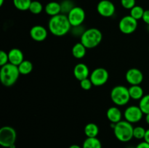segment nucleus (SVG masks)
Wrapping results in <instances>:
<instances>
[{
	"label": "nucleus",
	"mask_w": 149,
	"mask_h": 148,
	"mask_svg": "<svg viewBox=\"0 0 149 148\" xmlns=\"http://www.w3.org/2000/svg\"><path fill=\"white\" fill-rule=\"evenodd\" d=\"M102 39L103 34L101 31L96 28H90L83 32L80 42L84 45L87 49H93L100 44Z\"/></svg>",
	"instance_id": "3"
},
{
	"label": "nucleus",
	"mask_w": 149,
	"mask_h": 148,
	"mask_svg": "<svg viewBox=\"0 0 149 148\" xmlns=\"http://www.w3.org/2000/svg\"><path fill=\"white\" fill-rule=\"evenodd\" d=\"M135 148H149V144L146 142H141L135 147Z\"/></svg>",
	"instance_id": "33"
},
{
	"label": "nucleus",
	"mask_w": 149,
	"mask_h": 148,
	"mask_svg": "<svg viewBox=\"0 0 149 148\" xmlns=\"http://www.w3.org/2000/svg\"><path fill=\"white\" fill-rule=\"evenodd\" d=\"M17 133L12 126H4L0 129V145L10 148L15 144Z\"/></svg>",
	"instance_id": "6"
},
{
	"label": "nucleus",
	"mask_w": 149,
	"mask_h": 148,
	"mask_svg": "<svg viewBox=\"0 0 149 148\" xmlns=\"http://www.w3.org/2000/svg\"><path fill=\"white\" fill-rule=\"evenodd\" d=\"M1 67L0 81L1 84L6 87H10L14 85L20 75L17 66L9 62Z\"/></svg>",
	"instance_id": "2"
},
{
	"label": "nucleus",
	"mask_w": 149,
	"mask_h": 148,
	"mask_svg": "<svg viewBox=\"0 0 149 148\" xmlns=\"http://www.w3.org/2000/svg\"><path fill=\"white\" fill-rule=\"evenodd\" d=\"M140 108L143 111L144 114H148L149 113V94L144 95L142 98L140 100L139 105Z\"/></svg>",
	"instance_id": "26"
},
{
	"label": "nucleus",
	"mask_w": 149,
	"mask_h": 148,
	"mask_svg": "<svg viewBox=\"0 0 149 148\" xmlns=\"http://www.w3.org/2000/svg\"><path fill=\"white\" fill-rule=\"evenodd\" d=\"M9 62L13 65L18 66L24 60V55L20 49L13 48L8 52Z\"/></svg>",
	"instance_id": "15"
},
{
	"label": "nucleus",
	"mask_w": 149,
	"mask_h": 148,
	"mask_svg": "<svg viewBox=\"0 0 149 148\" xmlns=\"http://www.w3.org/2000/svg\"><path fill=\"white\" fill-rule=\"evenodd\" d=\"M138 28V20L130 15H125L119 20V28L124 34H131Z\"/></svg>",
	"instance_id": "8"
},
{
	"label": "nucleus",
	"mask_w": 149,
	"mask_h": 148,
	"mask_svg": "<svg viewBox=\"0 0 149 148\" xmlns=\"http://www.w3.org/2000/svg\"><path fill=\"white\" fill-rule=\"evenodd\" d=\"M146 130L143 126H136L133 130V138L136 139H144Z\"/></svg>",
	"instance_id": "27"
},
{
	"label": "nucleus",
	"mask_w": 149,
	"mask_h": 148,
	"mask_svg": "<svg viewBox=\"0 0 149 148\" xmlns=\"http://www.w3.org/2000/svg\"><path fill=\"white\" fill-rule=\"evenodd\" d=\"M82 148H102V144L97 137H87L83 142Z\"/></svg>",
	"instance_id": "21"
},
{
	"label": "nucleus",
	"mask_w": 149,
	"mask_h": 148,
	"mask_svg": "<svg viewBox=\"0 0 149 148\" xmlns=\"http://www.w3.org/2000/svg\"><path fill=\"white\" fill-rule=\"evenodd\" d=\"M113 130L116 139L122 142H128L133 138L134 127L127 120H121L116 123Z\"/></svg>",
	"instance_id": "4"
},
{
	"label": "nucleus",
	"mask_w": 149,
	"mask_h": 148,
	"mask_svg": "<svg viewBox=\"0 0 149 148\" xmlns=\"http://www.w3.org/2000/svg\"><path fill=\"white\" fill-rule=\"evenodd\" d=\"M45 12L47 15L51 16H55L61 13V5L57 1H50L47 3L45 7Z\"/></svg>",
	"instance_id": "17"
},
{
	"label": "nucleus",
	"mask_w": 149,
	"mask_h": 148,
	"mask_svg": "<svg viewBox=\"0 0 149 148\" xmlns=\"http://www.w3.org/2000/svg\"><path fill=\"white\" fill-rule=\"evenodd\" d=\"M73 73L74 77L79 81L89 78L90 75L88 66L84 63L77 64L74 68Z\"/></svg>",
	"instance_id": "14"
},
{
	"label": "nucleus",
	"mask_w": 149,
	"mask_h": 148,
	"mask_svg": "<svg viewBox=\"0 0 149 148\" xmlns=\"http://www.w3.org/2000/svg\"><path fill=\"white\" fill-rule=\"evenodd\" d=\"M148 52H149V47H148Z\"/></svg>",
	"instance_id": "38"
},
{
	"label": "nucleus",
	"mask_w": 149,
	"mask_h": 148,
	"mask_svg": "<svg viewBox=\"0 0 149 148\" xmlns=\"http://www.w3.org/2000/svg\"><path fill=\"white\" fill-rule=\"evenodd\" d=\"M80 82V86L82 89L86 90V91H88L90 89L93 87V84L92 83L91 80H90V78H85V79L82 80V81H79Z\"/></svg>",
	"instance_id": "29"
},
{
	"label": "nucleus",
	"mask_w": 149,
	"mask_h": 148,
	"mask_svg": "<svg viewBox=\"0 0 149 148\" xmlns=\"http://www.w3.org/2000/svg\"><path fill=\"white\" fill-rule=\"evenodd\" d=\"M47 35L48 32L46 28L42 26H39V25L33 26L30 30L31 38L35 41H43L47 39Z\"/></svg>",
	"instance_id": "13"
},
{
	"label": "nucleus",
	"mask_w": 149,
	"mask_h": 148,
	"mask_svg": "<svg viewBox=\"0 0 149 148\" xmlns=\"http://www.w3.org/2000/svg\"><path fill=\"white\" fill-rule=\"evenodd\" d=\"M144 113L139 106L131 105L125 109L124 112V117L125 120L130 123H137L143 118Z\"/></svg>",
	"instance_id": "10"
},
{
	"label": "nucleus",
	"mask_w": 149,
	"mask_h": 148,
	"mask_svg": "<svg viewBox=\"0 0 149 148\" xmlns=\"http://www.w3.org/2000/svg\"><path fill=\"white\" fill-rule=\"evenodd\" d=\"M7 63H9L8 53L6 52L5 51L1 50L0 52V65L3 66Z\"/></svg>",
	"instance_id": "31"
},
{
	"label": "nucleus",
	"mask_w": 149,
	"mask_h": 148,
	"mask_svg": "<svg viewBox=\"0 0 149 148\" xmlns=\"http://www.w3.org/2000/svg\"><path fill=\"white\" fill-rule=\"evenodd\" d=\"M71 52L74 58L79 59H82L87 53V48L81 42H78L73 46Z\"/></svg>",
	"instance_id": "18"
},
{
	"label": "nucleus",
	"mask_w": 149,
	"mask_h": 148,
	"mask_svg": "<svg viewBox=\"0 0 149 148\" xmlns=\"http://www.w3.org/2000/svg\"><path fill=\"white\" fill-rule=\"evenodd\" d=\"M146 122L149 125V113L146 115Z\"/></svg>",
	"instance_id": "36"
},
{
	"label": "nucleus",
	"mask_w": 149,
	"mask_h": 148,
	"mask_svg": "<svg viewBox=\"0 0 149 148\" xmlns=\"http://www.w3.org/2000/svg\"><path fill=\"white\" fill-rule=\"evenodd\" d=\"M68 148H82V147L79 146L78 145H72L69 147Z\"/></svg>",
	"instance_id": "35"
},
{
	"label": "nucleus",
	"mask_w": 149,
	"mask_h": 148,
	"mask_svg": "<svg viewBox=\"0 0 149 148\" xmlns=\"http://www.w3.org/2000/svg\"><path fill=\"white\" fill-rule=\"evenodd\" d=\"M111 99L116 106L126 105L131 99L129 89L125 86H116L111 91Z\"/></svg>",
	"instance_id": "5"
},
{
	"label": "nucleus",
	"mask_w": 149,
	"mask_h": 148,
	"mask_svg": "<svg viewBox=\"0 0 149 148\" xmlns=\"http://www.w3.org/2000/svg\"><path fill=\"white\" fill-rule=\"evenodd\" d=\"M142 20H143V22L146 23V24L148 25L149 26V10H145Z\"/></svg>",
	"instance_id": "32"
},
{
	"label": "nucleus",
	"mask_w": 149,
	"mask_h": 148,
	"mask_svg": "<svg viewBox=\"0 0 149 148\" xmlns=\"http://www.w3.org/2000/svg\"><path fill=\"white\" fill-rule=\"evenodd\" d=\"M68 20L72 27L81 26L85 20V12L81 7L74 6L67 14Z\"/></svg>",
	"instance_id": "7"
},
{
	"label": "nucleus",
	"mask_w": 149,
	"mask_h": 148,
	"mask_svg": "<svg viewBox=\"0 0 149 148\" xmlns=\"http://www.w3.org/2000/svg\"><path fill=\"white\" fill-rule=\"evenodd\" d=\"M84 132L87 137H97L99 133V127L95 123H89L84 126Z\"/></svg>",
	"instance_id": "20"
},
{
	"label": "nucleus",
	"mask_w": 149,
	"mask_h": 148,
	"mask_svg": "<svg viewBox=\"0 0 149 148\" xmlns=\"http://www.w3.org/2000/svg\"><path fill=\"white\" fill-rule=\"evenodd\" d=\"M135 0H121V4L126 10H131L136 5Z\"/></svg>",
	"instance_id": "30"
},
{
	"label": "nucleus",
	"mask_w": 149,
	"mask_h": 148,
	"mask_svg": "<svg viewBox=\"0 0 149 148\" xmlns=\"http://www.w3.org/2000/svg\"><path fill=\"white\" fill-rule=\"evenodd\" d=\"M45 10L42 3L39 1H32L31 3L29 11L33 15H39Z\"/></svg>",
	"instance_id": "25"
},
{
	"label": "nucleus",
	"mask_w": 149,
	"mask_h": 148,
	"mask_svg": "<svg viewBox=\"0 0 149 148\" xmlns=\"http://www.w3.org/2000/svg\"><path fill=\"white\" fill-rule=\"evenodd\" d=\"M4 0H0V6H2L3 5V4H4Z\"/></svg>",
	"instance_id": "37"
},
{
	"label": "nucleus",
	"mask_w": 149,
	"mask_h": 148,
	"mask_svg": "<svg viewBox=\"0 0 149 148\" xmlns=\"http://www.w3.org/2000/svg\"><path fill=\"white\" fill-rule=\"evenodd\" d=\"M31 0H13V4L17 10L26 11L29 10Z\"/></svg>",
	"instance_id": "23"
},
{
	"label": "nucleus",
	"mask_w": 149,
	"mask_h": 148,
	"mask_svg": "<svg viewBox=\"0 0 149 148\" xmlns=\"http://www.w3.org/2000/svg\"><path fill=\"white\" fill-rule=\"evenodd\" d=\"M71 27L67 15L63 13L51 17L48 23L49 32L58 37L66 35L71 30Z\"/></svg>",
	"instance_id": "1"
},
{
	"label": "nucleus",
	"mask_w": 149,
	"mask_h": 148,
	"mask_svg": "<svg viewBox=\"0 0 149 148\" xmlns=\"http://www.w3.org/2000/svg\"><path fill=\"white\" fill-rule=\"evenodd\" d=\"M106 117L108 120L113 123H117L122 120V113L120 109L116 106L109 107L106 112Z\"/></svg>",
	"instance_id": "16"
},
{
	"label": "nucleus",
	"mask_w": 149,
	"mask_h": 148,
	"mask_svg": "<svg viewBox=\"0 0 149 148\" xmlns=\"http://www.w3.org/2000/svg\"><path fill=\"white\" fill-rule=\"evenodd\" d=\"M109 78V72L103 68H97L90 73V78L95 86H101L107 83Z\"/></svg>",
	"instance_id": "9"
},
{
	"label": "nucleus",
	"mask_w": 149,
	"mask_h": 148,
	"mask_svg": "<svg viewBox=\"0 0 149 148\" xmlns=\"http://www.w3.org/2000/svg\"><path fill=\"white\" fill-rule=\"evenodd\" d=\"M130 98L134 100H140L144 96L143 89L140 85H133L129 87Z\"/></svg>",
	"instance_id": "19"
},
{
	"label": "nucleus",
	"mask_w": 149,
	"mask_h": 148,
	"mask_svg": "<svg viewBox=\"0 0 149 148\" xmlns=\"http://www.w3.org/2000/svg\"><path fill=\"white\" fill-rule=\"evenodd\" d=\"M144 12H145V10L142 7L135 5L133 8H132L130 10V15L132 16L133 18H135L137 20H141V19L143 18Z\"/></svg>",
	"instance_id": "24"
},
{
	"label": "nucleus",
	"mask_w": 149,
	"mask_h": 148,
	"mask_svg": "<svg viewBox=\"0 0 149 148\" xmlns=\"http://www.w3.org/2000/svg\"><path fill=\"white\" fill-rule=\"evenodd\" d=\"M20 75H28L31 73L33 70V64L31 61L24 59L20 65L17 66Z\"/></svg>",
	"instance_id": "22"
},
{
	"label": "nucleus",
	"mask_w": 149,
	"mask_h": 148,
	"mask_svg": "<svg viewBox=\"0 0 149 148\" xmlns=\"http://www.w3.org/2000/svg\"><path fill=\"white\" fill-rule=\"evenodd\" d=\"M97 11L102 17H111L115 14L116 7L110 0H101L97 5Z\"/></svg>",
	"instance_id": "11"
},
{
	"label": "nucleus",
	"mask_w": 149,
	"mask_h": 148,
	"mask_svg": "<svg viewBox=\"0 0 149 148\" xmlns=\"http://www.w3.org/2000/svg\"><path fill=\"white\" fill-rule=\"evenodd\" d=\"M125 79L131 86L140 85L143 81V74L138 68H130L125 74Z\"/></svg>",
	"instance_id": "12"
},
{
	"label": "nucleus",
	"mask_w": 149,
	"mask_h": 148,
	"mask_svg": "<svg viewBox=\"0 0 149 148\" xmlns=\"http://www.w3.org/2000/svg\"><path fill=\"white\" fill-rule=\"evenodd\" d=\"M144 141L146 142H148L149 144V129H147L146 132L145 137H144Z\"/></svg>",
	"instance_id": "34"
},
{
	"label": "nucleus",
	"mask_w": 149,
	"mask_h": 148,
	"mask_svg": "<svg viewBox=\"0 0 149 148\" xmlns=\"http://www.w3.org/2000/svg\"><path fill=\"white\" fill-rule=\"evenodd\" d=\"M61 13H63V14H65V13L68 14V13L71 11V9L74 7L72 1H70V0H64V1H63V2L61 3Z\"/></svg>",
	"instance_id": "28"
}]
</instances>
